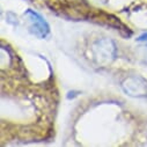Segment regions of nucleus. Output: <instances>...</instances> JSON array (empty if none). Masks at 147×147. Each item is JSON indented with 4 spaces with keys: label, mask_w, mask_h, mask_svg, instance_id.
Instances as JSON below:
<instances>
[{
    "label": "nucleus",
    "mask_w": 147,
    "mask_h": 147,
    "mask_svg": "<svg viewBox=\"0 0 147 147\" xmlns=\"http://www.w3.org/2000/svg\"><path fill=\"white\" fill-rule=\"evenodd\" d=\"M138 41H147V34H142L138 38Z\"/></svg>",
    "instance_id": "f257e3e1"
}]
</instances>
